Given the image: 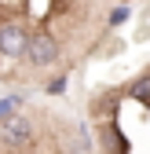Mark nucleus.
<instances>
[{"instance_id": "39448f33", "label": "nucleus", "mask_w": 150, "mask_h": 154, "mask_svg": "<svg viewBox=\"0 0 150 154\" xmlns=\"http://www.w3.org/2000/svg\"><path fill=\"white\" fill-rule=\"evenodd\" d=\"M128 92H132V95H136L139 103H150V73L136 77V81H132V88H128Z\"/></svg>"}, {"instance_id": "0eeeda50", "label": "nucleus", "mask_w": 150, "mask_h": 154, "mask_svg": "<svg viewBox=\"0 0 150 154\" xmlns=\"http://www.w3.org/2000/svg\"><path fill=\"white\" fill-rule=\"evenodd\" d=\"M124 18H128V8H114V11H110V18H106V22H110V26H121Z\"/></svg>"}, {"instance_id": "423d86ee", "label": "nucleus", "mask_w": 150, "mask_h": 154, "mask_svg": "<svg viewBox=\"0 0 150 154\" xmlns=\"http://www.w3.org/2000/svg\"><path fill=\"white\" fill-rule=\"evenodd\" d=\"M62 88H66V73H59V77L48 81V92H51V95H62Z\"/></svg>"}, {"instance_id": "7ed1b4c3", "label": "nucleus", "mask_w": 150, "mask_h": 154, "mask_svg": "<svg viewBox=\"0 0 150 154\" xmlns=\"http://www.w3.org/2000/svg\"><path fill=\"white\" fill-rule=\"evenodd\" d=\"M29 140H33V121H29V118H22V114L0 125V143H4V147L18 150V147H26Z\"/></svg>"}, {"instance_id": "20e7f679", "label": "nucleus", "mask_w": 150, "mask_h": 154, "mask_svg": "<svg viewBox=\"0 0 150 154\" xmlns=\"http://www.w3.org/2000/svg\"><path fill=\"white\" fill-rule=\"evenodd\" d=\"M18 106H22V95H8V99H0V125L18 118Z\"/></svg>"}, {"instance_id": "f257e3e1", "label": "nucleus", "mask_w": 150, "mask_h": 154, "mask_svg": "<svg viewBox=\"0 0 150 154\" xmlns=\"http://www.w3.org/2000/svg\"><path fill=\"white\" fill-rule=\"evenodd\" d=\"M59 55H62L59 37H55L51 29H33V37H29V51H26V63H29L33 70H51L55 63H59Z\"/></svg>"}, {"instance_id": "f03ea898", "label": "nucleus", "mask_w": 150, "mask_h": 154, "mask_svg": "<svg viewBox=\"0 0 150 154\" xmlns=\"http://www.w3.org/2000/svg\"><path fill=\"white\" fill-rule=\"evenodd\" d=\"M29 29L18 22V18H8V22H0V55L4 59H26L29 51Z\"/></svg>"}]
</instances>
